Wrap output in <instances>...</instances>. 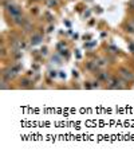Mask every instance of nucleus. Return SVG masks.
Wrapping results in <instances>:
<instances>
[{
    "label": "nucleus",
    "mask_w": 134,
    "mask_h": 157,
    "mask_svg": "<svg viewBox=\"0 0 134 157\" xmlns=\"http://www.w3.org/2000/svg\"><path fill=\"white\" fill-rule=\"evenodd\" d=\"M4 8H6V11L8 12V15L11 16V19H13V17H16L19 15H22V10H20V7L17 4H13L12 2L9 3V4L4 6Z\"/></svg>",
    "instance_id": "1"
},
{
    "label": "nucleus",
    "mask_w": 134,
    "mask_h": 157,
    "mask_svg": "<svg viewBox=\"0 0 134 157\" xmlns=\"http://www.w3.org/2000/svg\"><path fill=\"white\" fill-rule=\"evenodd\" d=\"M16 75H17V67H8V69L4 70V73H3V79H7L9 82Z\"/></svg>",
    "instance_id": "2"
},
{
    "label": "nucleus",
    "mask_w": 134,
    "mask_h": 157,
    "mask_svg": "<svg viewBox=\"0 0 134 157\" xmlns=\"http://www.w3.org/2000/svg\"><path fill=\"white\" fill-rule=\"evenodd\" d=\"M119 71H121V75L125 78L126 81H130V82L134 81V74L132 73V71H129L128 69H125V67H122V69L119 70Z\"/></svg>",
    "instance_id": "3"
},
{
    "label": "nucleus",
    "mask_w": 134,
    "mask_h": 157,
    "mask_svg": "<svg viewBox=\"0 0 134 157\" xmlns=\"http://www.w3.org/2000/svg\"><path fill=\"white\" fill-rule=\"evenodd\" d=\"M110 83H111V85H109V87H110V89H122V87H123V85H119L121 82H119L117 78H113Z\"/></svg>",
    "instance_id": "4"
},
{
    "label": "nucleus",
    "mask_w": 134,
    "mask_h": 157,
    "mask_svg": "<svg viewBox=\"0 0 134 157\" xmlns=\"http://www.w3.org/2000/svg\"><path fill=\"white\" fill-rule=\"evenodd\" d=\"M40 39H42L40 35H34L32 39H31V43H32V44H38L40 42Z\"/></svg>",
    "instance_id": "5"
},
{
    "label": "nucleus",
    "mask_w": 134,
    "mask_h": 157,
    "mask_svg": "<svg viewBox=\"0 0 134 157\" xmlns=\"http://www.w3.org/2000/svg\"><path fill=\"white\" fill-rule=\"evenodd\" d=\"M28 83H30V81H28V79H23L22 82H20V86H22V87H30L31 85H28Z\"/></svg>",
    "instance_id": "6"
},
{
    "label": "nucleus",
    "mask_w": 134,
    "mask_h": 157,
    "mask_svg": "<svg viewBox=\"0 0 134 157\" xmlns=\"http://www.w3.org/2000/svg\"><path fill=\"white\" fill-rule=\"evenodd\" d=\"M99 77L102 78V79H105V81H107V79H109V75H107V74H101Z\"/></svg>",
    "instance_id": "7"
},
{
    "label": "nucleus",
    "mask_w": 134,
    "mask_h": 157,
    "mask_svg": "<svg viewBox=\"0 0 134 157\" xmlns=\"http://www.w3.org/2000/svg\"><path fill=\"white\" fill-rule=\"evenodd\" d=\"M130 8H132L133 11H134V0H132V2H130Z\"/></svg>",
    "instance_id": "8"
}]
</instances>
